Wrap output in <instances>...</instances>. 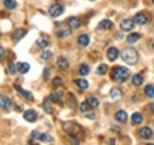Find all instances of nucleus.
Listing matches in <instances>:
<instances>
[{
    "label": "nucleus",
    "mask_w": 154,
    "mask_h": 145,
    "mask_svg": "<svg viewBox=\"0 0 154 145\" xmlns=\"http://www.w3.org/2000/svg\"><path fill=\"white\" fill-rule=\"evenodd\" d=\"M107 71H109L107 64H100L99 67H97V74H99V75H104Z\"/></svg>",
    "instance_id": "obj_30"
},
{
    "label": "nucleus",
    "mask_w": 154,
    "mask_h": 145,
    "mask_svg": "<svg viewBox=\"0 0 154 145\" xmlns=\"http://www.w3.org/2000/svg\"><path fill=\"white\" fill-rule=\"evenodd\" d=\"M24 36H26V30H24V28H17L16 31H14V34H13V41L17 43V41L22 40Z\"/></svg>",
    "instance_id": "obj_16"
},
{
    "label": "nucleus",
    "mask_w": 154,
    "mask_h": 145,
    "mask_svg": "<svg viewBox=\"0 0 154 145\" xmlns=\"http://www.w3.org/2000/svg\"><path fill=\"white\" fill-rule=\"evenodd\" d=\"M88 108H90V105L87 104V101H84V102H82V104H80V110H82L83 112H87Z\"/></svg>",
    "instance_id": "obj_37"
},
{
    "label": "nucleus",
    "mask_w": 154,
    "mask_h": 145,
    "mask_svg": "<svg viewBox=\"0 0 154 145\" xmlns=\"http://www.w3.org/2000/svg\"><path fill=\"white\" fill-rule=\"evenodd\" d=\"M49 98H50V101H51V102H60L61 98H63V93H61V91H59V90H57V91H53Z\"/></svg>",
    "instance_id": "obj_17"
},
{
    "label": "nucleus",
    "mask_w": 154,
    "mask_h": 145,
    "mask_svg": "<svg viewBox=\"0 0 154 145\" xmlns=\"http://www.w3.org/2000/svg\"><path fill=\"white\" fill-rule=\"evenodd\" d=\"M138 40H140V34L131 33V34H128V37H127V43H128V44H133V43H136Z\"/></svg>",
    "instance_id": "obj_28"
},
{
    "label": "nucleus",
    "mask_w": 154,
    "mask_h": 145,
    "mask_svg": "<svg viewBox=\"0 0 154 145\" xmlns=\"http://www.w3.org/2000/svg\"><path fill=\"white\" fill-rule=\"evenodd\" d=\"M14 88H16V91L19 93V94L22 95V97H24L26 100H29V101H33V94L30 93V91H27V90H24V88H22L20 85H14Z\"/></svg>",
    "instance_id": "obj_8"
},
{
    "label": "nucleus",
    "mask_w": 154,
    "mask_h": 145,
    "mask_svg": "<svg viewBox=\"0 0 154 145\" xmlns=\"http://www.w3.org/2000/svg\"><path fill=\"white\" fill-rule=\"evenodd\" d=\"M40 57H42V60H49L50 57H51V51H47V50L43 51V53H42V56H40Z\"/></svg>",
    "instance_id": "obj_36"
},
{
    "label": "nucleus",
    "mask_w": 154,
    "mask_h": 145,
    "mask_svg": "<svg viewBox=\"0 0 154 145\" xmlns=\"http://www.w3.org/2000/svg\"><path fill=\"white\" fill-rule=\"evenodd\" d=\"M116 120H117L119 123L124 124L127 121V112L123 111V110H119V111L116 112Z\"/></svg>",
    "instance_id": "obj_18"
},
{
    "label": "nucleus",
    "mask_w": 154,
    "mask_h": 145,
    "mask_svg": "<svg viewBox=\"0 0 154 145\" xmlns=\"http://www.w3.org/2000/svg\"><path fill=\"white\" fill-rule=\"evenodd\" d=\"M133 27H134V22H133V19H124V20H121V23H120L121 30H124V31H130V30H133Z\"/></svg>",
    "instance_id": "obj_7"
},
{
    "label": "nucleus",
    "mask_w": 154,
    "mask_h": 145,
    "mask_svg": "<svg viewBox=\"0 0 154 145\" xmlns=\"http://www.w3.org/2000/svg\"><path fill=\"white\" fill-rule=\"evenodd\" d=\"M143 75L141 74H134L133 75V78H131V83H133V85H136V87H138V85H141L143 84Z\"/></svg>",
    "instance_id": "obj_24"
},
{
    "label": "nucleus",
    "mask_w": 154,
    "mask_h": 145,
    "mask_svg": "<svg viewBox=\"0 0 154 145\" xmlns=\"http://www.w3.org/2000/svg\"><path fill=\"white\" fill-rule=\"evenodd\" d=\"M63 129L72 137H79L83 132L82 127L76 123H63Z\"/></svg>",
    "instance_id": "obj_3"
},
{
    "label": "nucleus",
    "mask_w": 154,
    "mask_h": 145,
    "mask_svg": "<svg viewBox=\"0 0 154 145\" xmlns=\"http://www.w3.org/2000/svg\"><path fill=\"white\" fill-rule=\"evenodd\" d=\"M77 41H79V44L83 46V47H87L88 43H90V39H88L87 34H80L79 36V39H77Z\"/></svg>",
    "instance_id": "obj_22"
},
{
    "label": "nucleus",
    "mask_w": 154,
    "mask_h": 145,
    "mask_svg": "<svg viewBox=\"0 0 154 145\" xmlns=\"http://www.w3.org/2000/svg\"><path fill=\"white\" fill-rule=\"evenodd\" d=\"M87 104L90 107H91V108H97V107H99V104H100V101H99V98H97V97H94V95H90V97H87Z\"/></svg>",
    "instance_id": "obj_21"
},
{
    "label": "nucleus",
    "mask_w": 154,
    "mask_h": 145,
    "mask_svg": "<svg viewBox=\"0 0 154 145\" xmlns=\"http://www.w3.org/2000/svg\"><path fill=\"white\" fill-rule=\"evenodd\" d=\"M43 77H44V80H49V77H50V70H49V68H44Z\"/></svg>",
    "instance_id": "obj_42"
},
{
    "label": "nucleus",
    "mask_w": 154,
    "mask_h": 145,
    "mask_svg": "<svg viewBox=\"0 0 154 145\" xmlns=\"http://www.w3.org/2000/svg\"><path fill=\"white\" fill-rule=\"evenodd\" d=\"M43 108L47 114H53V107H51V102H50V98H46L43 102Z\"/></svg>",
    "instance_id": "obj_27"
},
{
    "label": "nucleus",
    "mask_w": 154,
    "mask_h": 145,
    "mask_svg": "<svg viewBox=\"0 0 154 145\" xmlns=\"http://www.w3.org/2000/svg\"><path fill=\"white\" fill-rule=\"evenodd\" d=\"M79 72H80L82 75H87L88 72H90V67H88L87 64H82L80 68H79Z\"/></svg>",
    "instance_id": "obj_31"
},
{
    "label": "nucleus",
    "mask_w": 154,
    "mask_h": 145,
    "mask_svg": "<svg viewBox=\"0 0 154 145\" xmlns=\"http://www.w3.org/2000/svg\"><path fill=\"white\" fill-rule=\"evenodd\" d=\"M16 110L17 111H22V105H16Z\"/></svg>",
    "instance_id": "obj_44"
},
{
    "label": "nucleus",
    "mask_w": 154,
    "mask_h": 145,
    "mask_svg": "<svg viewBox=\"0 0 154 145\" xmlns=\"http://www.w3.org/2000/svg\"><path fill=\"white\" fill-rule=\"evenodd\" d=\"M42 142H53V137L49 134H43L42 137Z\"/></svg>",
    "instance_id": "obj_34"
},
{
    "label": "nucleus",
    "mask_w": 154,
    "mask_h": 145,
    "mask_svg": "<svg viewBox=\"0 0 154 145\" xmlns=\"http://www.w3.org/2000/svg\"><path fill=\"white\" fill-rule=\"evenodd\" d=\"M144 94H146V97H149V98H153L154 97V85L153 84L146 85V88H144Z\"/></svg>",
    "instance_id": "obj_26"
},
{
    "label": "nucleus",
    "mask_w": 154,
    "mask_h": 145,
    "mask_svg": "<svg viewBox=\"0 0 154 145\" xmlns=\"http://www.w3.org/2000/svg\"><path fill=\"white\" fill-rule=\"evenodd\" d=\"M23 117H24V120L29 121V123H34V121L37 120V112L34 111V110H27V111H24Z\"/></svg>",
    "instance_id": "obj_10"
},
{
    "label": "nucleus",
    "mask_w": 154,
    "mask_h": 145,
    "mask_svg": "<svg viewBox=\"0 0 154 145\" xmlns=\"http://www.w3.org/2000/svg\"><path fill=\"white\" fill-rule=\"evenodd\" d=\"M86 114V117L88 118V120H96V114L94 112H84Z\"/></svg>",
    "instance_id": "obj_41"
},
{
    "label": "nucleus",
    "mask_w": 154,
    "mask_h": 145,
    "mask_svg": "<svg viewBox=\"0 0 154 145\" xmlns=\"http://www.w3.org/2000/svg\"><path fill=\"white\" fill-rule=\"evenodd\" d=\"M90 1H96V0H90Z\"/></svg>",
    "instance_id": "obj_45"
},
{
    "label": "nucleus",
    "mask_w": 154,
    "mask_h": 145,
    "mask_svg": "<svg viewBox=\"0 0 154 145\" xmlns=\"http://www.w3.org/2000/svg\"><path fill=\"white\" fill-rule=\"evenodd\" d=\"M119 91H120L119 88H113V90H111V98H114V100H116V98L120 95V93H119Z\"/></svg>",
    "instance_id": "obj_38"
},
{
    "label": "nucleus",
    "mask_w": 154,
    "mask_h": 145,
    "mask_svg": "<svg viewBox=\"0 0 154 145\" xmlns=\"http://www.w3.org/2000/svg\"><path fill=\"white\" fill-rule=\"evenodd\" d=\"M63 11H64V7L60 3H56L49 9V14L51 17H59L60 14H63Z\"/></svg>",
    "instance_id": "obj_5"
},
{
    "label": "nucleus",
    "mask_w": 154,
    "mask_h": 145,
    "mask_svg": "<svg viewBox=\"0 0 154 145\" xmlns=\"http://www.w3.org/2000/svg\"><path fill=\"white\" fill-rule=\"evenodd\" d=\"M121 58L127 64H136L138 61V53L133 47H127L121 51Z\"/></svg>",
    "instance_id": "obj_2"
},
{
    "label": "nucleus",
    "mask_w": 154,
    "mask_h": 145,
    "mask_svg": "<svg viewBox=\"0 0 154 145\" xmlns=\"http://www.w3.org/2000/svg\"><path fill=\"white\" fill-rule=\"evenodd\" d=\"M120 56V51L117 50L116 47H110L109 50H107V58L110 60V61H114L117 60V57Z\"/></svg>",
    "instance_id": "obj_12"
},
{
    "label": "nucleus",
    "mask_w": 154,
    "mask_h": 145,
    "mask_svg": "<svg viewBox=\"0 0 154 145\" xmlns=\"http://www.w3.org/2000/svg\"><path fill=\"white\" fill-rule=\"evenodd\" d=\"M5 57H6V50H5V47L0 46V61H3Z\"/></svg>",
    "instance_id": "obj_39"
},
{
    "label": "nucleus",
    "mask_w": 154,
    "mask_h": 145,
    "mask_svg": "<svg viewBox=\"0 0 154 145\" xmlns=\"http://www.w3.org/2000/svg\"><path fill=\"white\" fill-rule=\"evenodd\" d=\"M69 101H70V105L72 107L76 105V98H74V95L73 94H69Z\"/></svg>",
    "instance_id": "obj_40"
},
{
    "label": "nucleus",
    "mask_w": 154,
    "mask_h": 145,
    "mask_svg": "<svg viewBox=\"0 0 154 145\" xmlns=\"http://www.w3.org/2000/svg\"><path fill=\"white\" fill-rule=\"evenodd\" d=\"M16 71H17L16 64H14V63H9V66H7V72H9V74H16Z\"/></svg>",
    "instance_id": "obj_32"
},
{
    "label": "nucleus",
    "mask_w": 154,
    "mask_h": 145,
    "mask_svg": "<svg viewBox=\"0 0 154 145\" xmlns=\"http://www.w3.org/2000/svg\"><path fill=\"white\" fill-rule=\"evenodd\" d=\"M3 4L6 9H16L17 7L16 0H3Z\"/></svg>",
    "instance_id": "obj_29"
},
{
    "label": "nucleus",
    "mask_w": 154,
    "mask_h": 145,
    "mask_svg": "<svg viewBox=\"0 0 154 145\" xmlns=\"http://www.w3.org/2000/svg\"><path fill=\"white\" fill-rule=\"evenodd\" d=\"M16 67H17V71L22 72V74H26L30 70V66H29L27 63H17Z\"/></svg>",
    "instance_id": "obj_23"
},
{
    "label": "nucleus",
    "mask_w": 154,
    "mask_h": 145,
    "mask_svg": "<svg viewBox=\"0 0 154 145\" xmlns=\"http://www.w3.org/2000/svg\"><path fill=\"white\" fill-rule=\"evenodd\" d=\"M53 84H54L56 87H61V85L64 84V81H63V80H61L60 77H56L54 80H53Z\"/></svg>",
    "instance_id": "obj_35"
},
{
    "label": "nucleus",
    "mask_w": 154,
    "mask_h": 145,
    "mask_svg": "<svg viewBox=\"0 0 154 145\" xmlns=\"http://www.w3.org/2000/svg\"><path fill=\"white\" fill-rule=\"evenodd\" d=\"M131 123L134 124V125H138V124L143 123V115L140 114V112H134L131 117Z\"/></svg>",
    "instance_id": "obj_25"
},
{
    "label": "nucleus",
    "mask_w": 154,
    "mask_h": 145,
    "mask_svg": "<svg viewBox=\"0 0 154 145\" xmlns=\"http://www.w3.org/2000/svg\"><path fill=\"white\" fill-rule=\"evenodd\" d=\"M150 110L154 112V102H153V104H150Z\"/></svg>",
    "instance_id": "obj_43"
},
{
    "label": "nucleus",
    "mask_w": 154,
    "mask_h": 145,
    "mask_svg": "<svg viewBox=\"0 0 154 145\" xmlns=\"http://www.w3.org/2000/svg\"><path fill=\"white\" fill-rule=\"evenodd\" d=\"M69 66H70V64H69V60H67L66 57L60 56L57 58V68H59V70H63V71H64V70L69 68Z\"/></svg>",
    "instance_id": "obj_11"
},
{
    "label": "nucleus",
    "mask_w": 154,
    "mask_h": 145,
    "mask_svg": "<svg viewBox=\"0 0 154 145\" xmlns=\"http://www.w3.org/2000/svg\"><path fill=\"white\" fill-rule=\"evenodd\" d=\"M153 3H154V0H153Z\"/></svg>",
    "instance_id": "obj_47"
},
{
    "label": "nucleus",
    "mask_w": 154,
    "mask_h": 145,
    "mask_svg": "<svg viewBox=\"0 0 154 145\" xmlns=\"http://www.w3.org/2000/svg\"><path fill=\"white\" fill-rule=\"evenodd\" d=\"M128 75H130L128 68L121 67V66L114 67L113 71H111V78H113V81H116V83H124L127 78H128Z\"/></svg>",
    "instance_id": "obj_1"
},
{
    "label": "nucleus",
    "mask_w": 154,
    "mask_h": 145,
    "mask_svg": "<svg viewBox=\"0 0 154 145\" xmlns=\"http://www.w3.org/2000/svg\"><path fill=\"white\" fill-rule=\"evenodd\" d=\"M133 22H134V24H140V26L147 24L149 23V16L144 14V13H137L136 16L133 17Z\"/></svg>",
    "instance_id": "obj_6"
},
{
    "label": "nucleus",
    "mask_w": 154,
    "mask_h": 145,
    "mask_svg": "<svg viewBox=\"0 0 154 145\" xmlns=\"http://www.w3.org/2000/svg\"><path fill=\"white\" fill-rule=\"evenodd\" d=\"M153 49H154V43H153Z\"/></svg>",
    "instance_id": "obj_46"
},
{
    "label": "nucleus",
    "mask_w": 154,
    "mask_h": 145,
    "mask_svg": "<svg viewBox=\"0 0 154 145\" xmlns=\"http://www.w3.org/2000/svg\"><path fill=\"white\" fill-rule=\"evenodd\" d=\"M138 135H140L143 140H150V138L153 137V131H151V128H149V127H144V128L140 129Z\"/></svg>",
    "instance_id": "obj_13"
},
{
    "label": "nucleus",
    "mask_w": 154,
    "mask_h": 145,
    "mask_svg": "<svg viewBox=\"0 0 154 145\" xmlns=\"http://www.w3.org/2000/svg\"><path fill=\"white\" fill-rule=\"evenodd\" d=\"M74 83H76V85L80 90H87L88 88V81L87 80H84V78H76Z\"/></svg>",
    "instance_id": "obj_19"
},
{
    "label": "nucleus",
    "mask_w": 154,
    "mask_h": 145,
    "mask_svg": "<svg viewBox=\"0 0 154 145\" xmlns=\"http://www.w3.org/2000/svg\"><path fill=\"white\" fill-rule=\"evenodd\" d=\"M49 43H50L49 37H47V36H44V34H42V36L37 39V46L40 47V49H46V47L49 46Z\"/></svg>",
    "instance_id": "obj_15"
},
{
    "label": "nucleus",
    "mask_w": 154,
    "mask_h": 145,
    "mask_svg": "<svg viewBox=\"0 0 154 145\" xmlns=\"http://www.w3.org/2000/svg\"><path fill=\"white\" fill-rule=\"evenodd\" d=\"M56 34L59 36V37H69L70 34H72V27L69 26V24H60V26H57V30H56Z\"/></svg>",
    "instance_id": "obj_4"
},
{
    "label": "nucleus",
    "mask_w": 154,
    "mask_h": 145,
    "mask_svg": "<svg viewBox=\"0 0 154 145\" xmlns=\"http://www.w3.org/2000/svg\"><path fill=\"white\" fill-rule=\"evenodd\" d=\"M0 108H3V110H10L11 108V100L9 97L0 94Z\"/></svg>",
    "instance_id": "obj_9"
},
{
    "label": "nucleus",
    "mask_w": 154,
    "mask_h": 145,
    "mask_svg": "<svg viewBox=\"0 0 154 145\" xmlns=\"http://www.w3.org/2000/svg\"><path fill=\"white\" fill-rule=\"evenodd\" d=\"M32 137H33V140H38V141H42L43 132H40V131H33V132H32Z\"/></svg>",
    "instance_id": "obj_33"
},
{
    "label": "nucleus",
    "mask_w": 154,
    "mask_h": 145,
    "mask_svg": "<svg viewBox=\"0 0 154 145\" xmlns=\"http://www.w3.org/2000/svg\"><path fill=\"white\" fill-rule=\"evenodd\" d=\"M67 24L72 28H79L82 26V19H80V17H70V19L67 20Z\"/></svg>",
    "instance_id": "obj_14"
},
{
    "label": "nucleus",
    "mask_w": 154,
    "mask_h": 145,
    "mask_svg": "<svg viewBox=\"0 0 154 145\" xmlns=\"http://www.w3.org/2000/svg\"><path fill=\"white\" fill-rule=\"evenodd\" d=\"M113 27V23H111V20H109V19H104V20H101V22L99 23V28L100 30H109V28Z\"/></svg>",
    "instance_id": "obj_20"
}]
</instances>
